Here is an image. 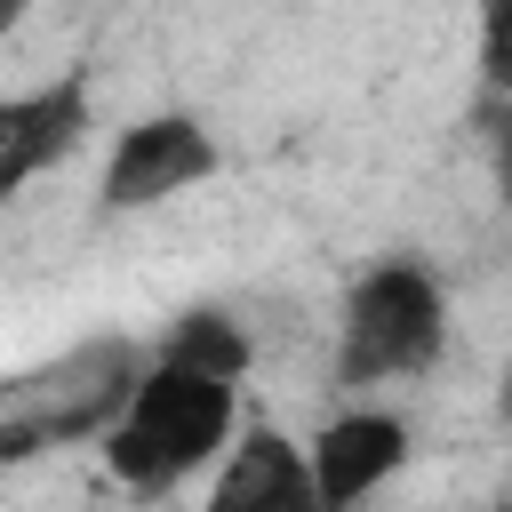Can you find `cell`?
I'll return each mask as SVG.
<instances>
[{
	"label": "cell",
	"mask_w": 512,
	"mask_h": 512,
	"mask_svg": "<svg viewBox=\"0 0 512 512\" xmlns=\"http://www.w3.org/2000/svg\"><path fill=\"white\" fill-rule=\"evenodd\" d=\"M232 432H240V376L152 352L136 368V384L120 392L112 424L96 432V448L128 496H168L192 472H208L232 448Z\"/></svg>",
	"instance_id": "1"
},
{
	"label": "cell",
	"mask_w": 512,
	"mask_h": 512,
	"mask_svg": "<svg viewBox=\"0 0 512 512\" xmlns=\"http://www.w3.org/2000/svg\"><path fill=\"white\" fill-rule=\"evenodd\" d=\"M448 344V296L424 264L408 256H384L352 280L344 312H336V384L344 392H368V384H392V376H416L432 368Z\"/></svg>",
	"instance_id": "2"
},
{
	"label": "cell",
	"mask_w": 512,
	"mask_h": 512,
	"mask_svg": "<svg viewBox=\"0 0 512 512\" xmlns=\"http://www.w3.org/2000/svg\"><path fill=\"white\" fill-rule=\"evenodd\" d=\"M216 160H224V152H216L208 120H192V112H144V120H128V128L112 136L104 176H96V200H104L112 216L160 208V200H176V192L208 184V176H216Z\"/></svg>",
	"instance_id": "3"
},
{
	"label": "cell",
	"mask_w": 512,
	"mask_h": 512,
	"mask_svg": "<svg viewBox=\"0 0 512 512\" xmlns=\"http://www.w3.org/2000/svg\"><path fill=\"white\" fill-rule=\"evenodd\" d=\"M200 512H320L304 440L280 432V424H240L232 448L208 464V496H200Z\"/></svg>",
	"instance_id": "4"
},
{
	"label": "cell",
	"mask_w": 512,
	"mask_h": 512,
	"mask_svg": "<svg viewBox=\"0 0 512 512\" xmlns=\"http://www.w3.org/2000/svg\"><path fill=\"white\" fill-rule=\"evenodd\" d=\"M312 488H320V512H360L400 464H408V424L392 408H336L312 440Z\"/></svg>",
	"instance_id": "5"
},
{
	"label": "cell",
	"mask_w": 512,
	"mask_h": 512,
	"mask_svg": "<svg viewBox=\"0 0 512 512\" xmlns=\"http://www.w3.org/2000/svg\"><path fill=\"white\" fill-rule=\"evenodd\" d=\"M88 136V80H48V88H16L0 96V208L40 184L48 168H64Z\"/></svg>",
	"instance_id": "6"
},
{
	"label": "cell",
	"mask_w": 512,
	"mask_h": 512,
	"mask_svg": "<svg viewBox=\"0 0 512 512\" xmlns=\"http://www.w3.org/2000/svg\"><path fill=\"white\" fill-rule=\"evenodd\" d=\"M160 352L168 360H192V368H216V376H248V328L232 312H216V304L176 312V328L160 336Z\"/></svg>",
	"instance_id": "7"
},
{
	"label": "cell",
	"mask_w": 512,
	"mask_h": 512,
	"mask_svg": "<svg viewBox=\"0 0 512 512\" xmlns=\"http://www.w3.org/2000/svg\"><path fill=\"white\" fill-rule=\"evenodd\" d=\"M480 80L512 96V0H480Z\"/></svg>",
	"instance_id": "8"
},
{
	"label": "cell",
	"mask_w": 512,
	"mask_h": 512,
	"mask_svg": "<svg viewBox=\"0 0 512 512\" xmlns=\"http://www.w3.org/2000/svg\"><path fill=\"white\" fill-rule=\"evenodd\" d=\"M488 168H496V184H504V200H512V104L488 120Z\"/></svg>",
	"instance_id": "9"
},
{
	"label": "cell",
	"mask_w": 512,
	"mask_h": 512,
	"mask_svg": "<svg viewBox=\"0 0 512 512\" xmlns=\"http://www.w3.org/2000/svg\"><path fill=\"white\" fill-rule=\"evenodd\" d=\"M16 24H24V0H0V40H8Z\"/></svg>",
	"instance_id": "10"
},
{
	"label": "cell",
	"mask_w": 512,
	"mask_h": 512,
	"mask_svg": "<svg viewBox=\"0 0 512 512\" xmlns=\"http://www.w3.org/2000/svg\"><path fill=\"white\" fill-rule=\"evenodd\" d=\"M504 416H512V368H504Z\"/></svg>",
	"instance_id": "11"
}]
</instances>
